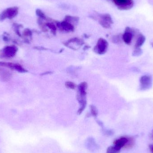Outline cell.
Returning a JSON list of instances; mask_svg holds the SVG:
<instances>
[{
  "label": "cell",
  "instance_id": "6da1fadb",
  "mask_svg": "<svg viewBox=\"0 0 153 153\" xmlns=\"http://www.w3.org/2000/svg\"><path fill=\"white\" fill-rule=\"evenodd\" d=\"M140 90L142 91L148 90L152 86V77L149 75H143L140 78Z\"/></svg>",
  "mask_w": 153,
  "mask_h": 153
},
{
  "label": "cell",
  "instance_id": "7a4b0ae2",
  "mask_svg": "<svg viewBox=\"0 0 153 153\" xmlns=\"http://www.w3.org/2000/svg\"><path fill=\"white\" fill-rule=\"evenodd\" d=\"M108 47V43L105 39H99L97 45L94 48L95 52L99 54H103L106 52Z\"/></svg>",
  "mask_w": 153,
  "mask_h": 153
},
{
  "label": "cell",
  "instance_id": "3957f363",
  "mask_svg": "<svg viewBox=\"0 0 153 153\" xmlns=\"http://www.w3.org/2000/svg\"><path fill=\"white\" fill-rule=\"evenodd\" d=\"M87 88V84L85 82L82 83L78 85L79 94L78 95V100L79 101L85 100Z\"/></svg>",
  "mask_w": 153,
  "mask_h": 153
},
{
  "label": "cell",
  "instance_id": "277c9868",
  "mask_svg": "<svg viewBox=\"0 0 153 153\" xmlns=\"http://www.w3.org/2000/svg\"><path fill=\"white\" fill-rule=\"evenodd\" d=\"M134 33V31L133 30L129 28H127L126 29V32L124 33V35H123V37H122L123 40L126 44L127 45L131 44L132 39H133Z\"/></svg>",
  "mask_w": 153,
  "mask_h": 153
},
{
  "label": "cell",
  "instance_id": "5b68a950",
  "mask_svg": "<svg viewBox=\"0 0 153 153\" xmlns=\"http://www.w3.org/2000/svg\"><path fill=\"white\" fill-rule=\"evenodd\" d=\"M115 3L124 9H129L133 6L132 0H114Z\"/></svg>",
  "mask_w": 153,
  "mask_h": 153
},
{
  "label": "cell",
  "instance_id": "8992f818",
  "mask_svg": "<svg viewBox=\"0 0 153 153\" xmlns=\"http://www.w3.org/2000/svg\"><path fill=\"white\" fill-rule=\"evenodd\" d=\"M16 51L17 49L13 47H7L4 49V54L6 57H11L15 54Z\"/></svg>",
  "mask_w": 153,
  "mask_h": 153
},
{
  "label": "cell",
  "instance_id": "52a82bcc",
  "mask_svg": "<svg viewBox=\"0 0 153 153\" xmlns=\"http://www.w3.org/2000/svg\"><path fill=\"white\" fill-rule=\"evenodd\" d=\"M146 38L143 35L140 34L138 36L137 40L135 45V48H140L145 42Z\"/></svg>",
  "mask_w": 153,
  "mask_h": 153
},
{
  "label": "cell",
  "instance_id": "ba28073f",
  "mask_svg": "<svg viewBox=\"0 0 153 153\" xmlns=\"http://www.w3.org/2000/svg\"><path fill=\"white\" fill-rule=\"evenodd\" d=\"M121 149L113 145L108 147L106 153H119L120 152Z\"/></svg>",
  "mask_w": 153,
  "mask_h": 153
},
{
  "label": "cell",
  "instance_id": "9c48e42d",
  "mask_svg": "<svg viewBox=\"0 0 153 153\" xmlns=\"http://www.w3.org/2000/svg\"><path fill=\"white\" fill-rule=\"evenodd\" d=\"M142 53H143V51L140 48H135L134 50L133 53V55L134 56H139L142 55Z\"/></svg>",
  "mask_w": 153,
  "mask_h": 153
},
{
  "label": "cell",
  "instance_id": "30bf717a",
  "mask_svg": "<svg viewBox=\"0 0 153 153\" xmlns=\"http://www.w3.org/2000/svg\"><path fill=\"white\" fill-rule=\"evenodd\" d=\"M62 26H63V27L65 30H71L73 29V27L70 24H68V23H66V22H63L62 23Z\"/></svg>",
  "mask_w": 153,
  "mask_h": 153
},
{
  "label": "cell",
  "instance_id": "8fae6325",
  "mask_svg": "<svg viewBox=\"0 0 153 153\" xmlns=\"http://www.w3.org/2000/svg\"><path fill=\"white\" fill-rule=\"evenodd\" d=\"M91 111L92 115L94 117H97V114H98V111H97V109L96 108H95L94 106H91Z\"/></svg>",
  "mask_w": 153,
  "mask_h": 153
},
{
  "label": "cell",
  "instance_id": "7c38bea8",
  "mask_svg": "<svg viewBox=\"0 0 153 153\" xmlns=\"http://www.w3.org/2000/svg\"><path fill=\"white\" fill-rule=\"evenodd\" d=\"M65 86L67 87V88H70V89H74L75 88V84L74 83L72 82H66L65 83Z\"/></svg>",
  "mask_w": 153,
  "mask_h": 153
},
{
  "label": "cell",
  "instance_id": "4fadbf2b",
  "mask_svg": "<svg viewBox=\"0 0 153 153\" xmlns=\"http://www.w3.org/2000/svg\"><path fill=\"white\" fill-rule=\"evenodd\" d=\"M149 149L151 153H153V144H151L149 146Z\"/></svg>",
  "mask_w": 153,
  "mask_h": 153
},
{
  "label": "cell",
  "instance_id": "5bb4252c",
  "mask_svg": "<svg viewBox=\"0 0 153 153\" xmlns=\"http://www.w3.org/2000/svg\"><path fill=\"white\" fill-rule=\"evenodd\" d=\"M152 137H153V132H152Z\"/></svg>",
  "mask_w": 153,
  "mask_h": 153
}]
</instances>
